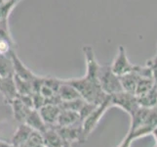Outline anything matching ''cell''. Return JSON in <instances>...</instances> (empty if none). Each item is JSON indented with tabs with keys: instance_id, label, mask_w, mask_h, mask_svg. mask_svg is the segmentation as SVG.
Masks as SVG:
<instances>
[{
	"instance_id": "cell-7",
	"label": "cell",
	"mask_w": 157,
	"mask_h": 147,
	"mask_svg": "<svg viewBox=\"0 0 157 147\" xmlns=\"http://www.w3.org/2000/svg\"><path fill=\"white\" fill-rule=\"evenodd\" d=\"M10 57H11V60H12V63H13L15 76H17V77L23 79V80H29V81H32L37 77V75L32 73L31 71L26 67L23 62H21V60L18 57L15 50H12L10 52Z\"/></svg>"
},
{
	"instance_id": "cell-5",
	"label": "cell",
	"mask_w": 157,
	"mask_h": 147,
	"mask_svg": "<svg viewBox=\"0 0 157 147\" xmlns=\"http://www.w3.org/2000/svg\"><path fill=\"white\" fill-rule=\"evenodd\" d=\"M136 66L137 65H134L129 61L125 47H123L122 45L119 46L116 56L113 60L112 64L110 65L112 72L117 75L118 77H121V76L134 72Z\"/></svg>"
},
{
	"instance_id": "cell-27",
	"label": "cell",
	"mask_w": 157,
	"mask_h": 147,
	"mask_svg": "<svg viewBox=\"0 0 157 147\" xmlns=\"http://www.w3.org/2000/svg\"><path fill=\"white\" fill-rule=\"evenodd\" d=\"M150 134H152L153 137H154V138H155V141H156V144H157V126L151 130V133Z\"/></svg>"
},
{
	"instance_id": "cell-18",
	"label": "cell",
	"mask_w": 157,
	"mask_h": 147,
	"mask_svg": "<svg viewBox=\"0 0 157 147\" xmlns=\"http://www.w3.org/2000/svg\"><path fill=\"white\" fill-rule=\"evenodd\" d=\"M13 78H14V83L18 95H30L33 92L31 81L23 80L15 75L13 76Z\"/></svg>"
},
{
	"instance_id": "cell-23",
	"label": "cell",
	"mask_w": 157,
	"mask_h": 147,
	"mask_svg": "<svg viewBox=\"0 0 157 147\" xmlns=\"http://www.w3.org/2000/svg\"><path fill=\"white\" fill-rule=\"evenodd\" d=\"M42 143H43L42 133L37 132V130H32L29 139L26 140V142L23 145V147H37Z\"/></svg>"
},
{
	"instance_id": "cell-8",
	"label": "cell",
	"mask_w": 157,
	"mask_h": 147,
	"mask_svg": "<svg viewBox=\"0 0 157 147\" xmlns=\"http://www.w3.org/2000/svg\"><path fill=\"white\" fill-rule=\"evenodd\" d=\"M43 143L47 147H71V144L64 140L53 127L47 128L42 133Z\"/></svg>"
},
{
	"instance_id": "cell-6",
	"label": "cell",
	"mask_w": 157,
	"mask_h": 147,
	"mask_svg": "<svg viewBox=\"0 0 157 147\" xmlns=\"http://www.w3.org/2000/svg\"><path fill=\"white\" fill-rule=\"evenodd\" d=\"M53 128L57 130V133L61 135L64 140L67 141L70 144L72 142H80V143L84 142L82 124H77V125L67 126V127L55 126Z\"/></svg>"
},
{
	"instance_id": "cell-16",
	"label": "cell",
	"mask_w": 157,
	"mask_h": 147,
	"mask_svg": "<svg viewBox=\"0 0 157 147\" xmlns=\"http://www.w3.org/2000/svg\"><path fill=\"white\" fill-rule=\"evenodd\" d=\"M119 78H120L123 90L135 94V89H136L137 83L140 79V76L134 71V72L121 76V77H119Z\"/></svg>"
},
{
	"instance_id": "cell-26",
	"label": "cell",
	"mask_w": 157,
	"mask_h": 147,
	"mask_svg": "<svg viewBox=\"0 0 157 147\" xmlns=\"http://www.w3.org/2000/svg\"><path fill=\"white\" fill-rule=\"evenodd\" d=\"M132 141H133V139L130 137L129 135H126V137L122 140V142L118 145V147H130L131 146Z\"/></svg>"
},
{
	"instance_id": "cell-15",
	"label": "cell",
	"mask_w": 157,
	"mask_h": 147,
	"mask_svg": "<svg viewBox=\"0 0 157 147\" xmlns=\"http://www.w3.org/2000/svg\"><path fill=\"white\" fill-rule=\"evenodd\" d=\"M138 102L140 107L153 108L157 106V84H155L153 88L148 90L147 93L139 96Z\"/></svg>"
},
{
	"instance_id": "cell-14",
	"label": "cell",
	"mask_w": 157,
	"mask_h": 147,
	"mask_svg": "<svg viewBox=\"0 0 157 147\" xmlns=\"http://www.w3.org/2000/svg\"><path fill=\"white\" fill-rule=\"evenodd\" d=\"M58 94L62 101L73 100V99L81 97L80 94L78 93V91L76 90V88H73V86L71 84H69L68 83H67L66 80H63V83L58 90Z\"/></svg>"
},
{
	"instance_id": "cell-13",
	"label": "cell",
	"mask_w": 157,
	"mask_h": 147,
	"mask_svg": "<svg viewBox=\"0 0 157 147\" xmlns=\"http://www.w3.org/2000/svg\"><path fill=\"white\" fill-rule=\"evenodd\" d=\"M25 124L29 126L33 130H37V132H39L41 133L43 132H45L46 129L48 128L44 121L42 120L39 111L36 110V109H31L29 111V113L28 114V116H26L25 120Z\"/></svg>"
},
{
	"instance_id": "cell-3",
	"label": "cell",
	"mask_w": 157,
	"mask_h": 147,
	"mask_svg": "<svg viewBox=\"0 0 157 147\" xmlns=\"http://www.w3.org/2000/svg\"><path fill=\"white\" fill-rule=\"evenodd\" d=\"M99 81L102 91L106 95H112L123 91L120 78L112 72L110 66H101L99 72Z\"/></svg>"
},
{
	"instance_id": "cell-17",
	"label": "cell",
	"mask_w": 157,
	"mask_h": 147,
	"mask_svg": "<svg viewBox=\"0 0 157 147\" xmlns=\"http://www.w3.org/2000/svg\"><path fill=\"white\" fill-rule=\"evenodd\" d=\"M14 76V68L13 63L11 60L10 54L4 55L0 54V77L1 78H9Z\"/></svg>"
},
{
	"instance_id": "cell-10",
	"label": "cell",
	"mask_w": 157,
	"mask_h": 147,
	"mask_svg": "<svg viewBox=\"0 0 157 147\" xmlns=\"http://www.w3.org/2000/svg\"><path fill=\"white\" fill-rule=\"evenodd\" d=\"M82 124V121L79 117L78 112L67 110V109H61V112L59 114L56 126L59 127H67L73 126V125Z\"/></svg>"
},
{
	"instance_id": "cell-20",
	"label": "cell",
	"mask_w": 157,
	"mask_h": 147,
	"mask_svg": "<svg viewBox=\"0 0 157 147\" xmlns=\"http://www.w3.org/2000/svg\"><path fill=\"white\" fill-rule=\"evenodd\" d=\"M21 0H0V20L9 19V15Z\"/></svg>"
},
{
	"instance_id": "cell-22",
	"label": "cell",
	"mask_w": 157,
	"mask_h": 147,
	"mask_svg": "<svg viewBox=\"0 0 157 147\" xmlns=\"http://www.w3.org/2000/svg\"><path fill=\"white\" fill-rule=\"evenodd\" d=\"M0 39L7 40L15 45V41L13 40V37L11 35V32H10L8 19L0 20Z\"/></svg>"
},
{
	"instance_id": "cell-1",
	"label": "cell",
	"mask_w": 157,
	"mask_h": 147,
	"mask_svg": "<svg viewBox=\"0 0 157 147\" xmlns=\"http://www.w3.org/2000/svg\"><path fill=\"white\" fill-rule=\"evenodd\" d=\"M86 60V74L84 77L78 79L66 80L67 83L76 88L81 98L85 101L99 105L106 98V94L102 91L100 81L99 72L101 65L97 61L95 51L90 45H85L82 48Z\"/></svg>"
},
{
	"instance_id": "cell-30",
	"label": "cell",
	"mask_w": 157,
	"mask_h": 147,
	"mask_svg": "<svg viewBox=\"0 0 157 147\" xmlns=\"http://www.w3.org/2000/svg\"><path fill=\"white\" fill-rule=\"evenodd\" d=\"M155 147H157V144H156V146H155Z\"/></svg>"
},
{
	"instance_id": "cell-9",
	"label": "cell",
	"mask_w": 157,
	"mask_h": 147,
	"mask_svg": "<svg viewBox=\"0 0 157 147\" xmlns=\"http://www.w3.org/2000/svg\"><path fill=\"white\" fill-rule=\"evenodd\" d=\"M39 114L42 120L46 124V126L49 127H55L57 124V120L59 117V114L61 112V108L59 105L54 104H45L41 108L38 109Z\"/></svg>"
},
{
	"instance_id": "cell-28",
	"label": "cell",
	"mask_w": 157,
	"mask_h": 147,
	"mask_svg": "<svg viewBox=\"0 0 157 147\" xmlns=\"http://www.w3.org/2000/svg\"><path fill=\"white\" fill-rule=\"evenodd\" d=\"M10 146H11L10 143L5 142L3 140H0V147H10Z\"/></svg>"
},
{
	"instance_id": "cell-21",
	"label": "cell",
	"mask_w": 157,
	"mask_h": 147,
	"mask_svg": "<svg viewBox=\"0 0 157 147\" xmlns=\"http://www.w3.org/2000/svg\"><path fill=\"white\" fill-rule=\"evenodd\" d=\"M85 100L83 98H76V99L73 100H68V101H62L61 104H59V108L61 109H67V110H71V111H75L78 112L80 110V108L82 107V105L84 104Z\"/></svg>"
},
{
	"instance_id": "cell-11",
	"label": "cell",
	"mask_w": 157,
	"mask_h": 147,
	"mask_svg": "<svg viewBox=\"0 0 157 147\" xmlns=\"http://www.w3.org/2000/svg\"><path fill=\"white\" fill-rule=\"evenodd\" d=\"M32 129L29 126L25 123L20 124L17 130L15 132L12 139H11V145L14 147H23V145L29 139V135L32 133Z\"/></svg>"
},
{
	"instance_id": "cell-12",
	"label": "cell",
	"mask_w": 157,
	"mask_h": 147,
	"mask_svg": "<svg viewBox=\"0 0 157 147\" xmlns=\"http://www.w3.org/2000/svg\"><path fill=\"white\" fill-rule=\"evenodd\" d=\"M9 105L12 107V110H13V114H14V118L17 122H19L20 124L21 123H25V120L28 116V114L29 113V111L31 109L33 108H30L28 105H25V103L21 101L19 96H17L9 103Z\"/></svg>"
},
{
	"instance_id": "cell-29",
	"label": "cell",
	"mask_w": 157,
	"mask_h": 147,
	"mask_svg": "<svg viewBox=\"0 0 157 147\" xmlns=\"http://www.w3.org/2000/svg\"><path fill=\"white\" fill-rule=\"evenodd\" d=\"M37 147H47L46 145H44V143H42V144H40V145H38Z\"/></svg>"
},
{
	"instance_id": "cell-25",
	"label": "cell",
	"mask_w": 157,
	"mask_h": 147,
	"mask_svg": "<svg viewBox=\"0 0 157 147\" xmlns=\"http://www.w3.org/2000/svg\"><path fill=\"white\" fill-rule=\"evenodd\" d=\"M145 65L150 69L151 74H152V79L157 84V53L154 55V57L149 59Z\"/></svg>"
},
{
	"instance_id": "cell-24",
	"label": "cell",
	"mask_w": 157,
	"mask_h": 147,
	"mask_svg": "<svg viewBox=\"0 0 157 147\" xmlns=\"http://www.w3.org/2000/svg\"><path fill=\"white\" fill-rule=\"evenodd\" d=\"M97 105L93 104V103H90V102H87L85 101L84 104L82 105V107L80 108V110L78 111V114H79V117L81 119V121H84V120L87 118L90 114L93 112V110L96 108Z\"/></svg>"
},
{
	"instance_id": "cell-4",
	"label": "cell",
	"mask_w": 157,
	"mask_h": 147,
	"mask_svg": "<svg viewBox=\"0 0 157 147\" xmlns=\"http://www.w3.org/2000/svg\"><path fill=\"white\" fill-rule=\"evenodd\" d=\"M110 104L111 107L116 106L121 108L122 110L129 114L130 117L140 108L138 97L133 93L124 90L110 95Z\"/></svg>"
},
{
	"instance_id": "cell-2",
	"label": "cell",
	"mask_w": 157,
	"mask_h": 147,
	"mask_svg": "<svg viewBox=\"0 0 157 147\" xmlns=\"http://www.w3.org/2000/svg\"><path fill=\"white\" fill-rule=\"evenodd\" d=\"M111 107L110 104V95H107L105 99L101 104L97 105L90 115L82 122V132H83V139L84 142L87 140L91 133L96 129L100 123L101 117L105 115V113Z\"/></svg>"
},
{
	"instance_id": "cell-19",
	"label": "cell",
	"mask_w": 157,
	"mask_h": 147,
	"mask_svg": "<svg viewBox=\"0 0 157 147\" xmlns=\"http://www.w3.org/2000/svg\"><path fill=\"white\" fill-rule=\"evenodd\" d=\"M155 84L156 83L153 80V79L140 77L138 83H137L136 89H135V95L137 97H139L140 95H144V93H147L148 90L152 88Z\"/></svg>"
}]
</instances>
